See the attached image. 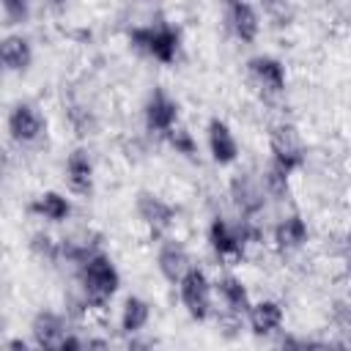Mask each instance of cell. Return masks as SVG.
Returning a JSON list of instances; mask_svg holds the SVG:
<instances>
[{
    "label": "cell",
    "instance_id": "ffe728a7",
    "mask_svg": "<svg viewBox=\"0 0 351 351\" xmlns=\"http://www.w3.org/2000/svg\"><path fill=\"white\" fill-rule=\"evenodd\" d=\"M30 211H33L36 217H41V219L63 222V219H69V217H71V200H69L66 195L55 192V189H47V192H41V195H36V197H33Z\"/></svg>",
    "mask_w": 351,
    "mask_h": 351
},
{
    "label": "cell",
    "instance_id": "7c38bea8",
    "mask_svg": "<svg viewBox=\"0 0 351 351\" xmlns=\"http://www.w3.org/2000/svg\"><path fill=\"white\" fill-rule=\"evenodd\" d=\"M263 195H266V186L261 181H255L252 176H236L230 181V197L241 217L255 219L263 211V203H266Z\"/></svg>",
    "mask_w": 351,
    "mask_h": 351
},
{
    "label": "cell",
    "instance_id": "484cf974",
    "mask_svg": "<svg viewBox=\"0 0 351 351\" xmlns=\"http://www.w3.org/2000/svg\"><path fill=\"white\" fill-rule=\"evenodd\" d=\"M55 3H63V0H55Z\"/></svg>",
    "mask_w": 351,
    "mask_h": 351
},
{
    "label": "cell",
    "instance_id": "44dd1931",
    "mask_svg": "<svg viewBox=\"0 0 351 351\" xmlns=\"http://www.w3.org/2000/svg\"><path fill=\"white\" fill-rule=\"evenodd\" d=\"M148 321H151V304L140 296H126L121 307V332L137 335L148 326Z\"/></svg>",
    "mask_w": 351,
    "mask_h": 351
},
{
    "label": "cell",
    "instance_id": "7a4b0ae2",
    "mask_svg": "<svg viewBox=\"0 0 351 351\" xmlns=\"http://www.w3.org/2000/svg\"><path fill=\"white\" fill-rule=\"evenodd\" d=\"M178 299L192 321H208L214 313V282L200 266H192L178 282Z\"/></svg>",
    "mask_w": 351,
    "mask_h": 351
},
{
    "label": "cell",
    "instance_id": "4fadbf2b",
    "mask_svg": "<svg viewBox=\"0 0 351 351\" xmlns=\"http://www.w3.org/2000/svg\"><path fill=\"white\" fill-rule=\"evenodd\" d=\"M66 335V318L55 310H38L30 321V337L38 348H60Z\"/></svg>",
    "mask_w": 351,
    "mask_h": 351
},
{
    "label": "cell",
    "instance_id": "30bf717a",
    "mask_svg": "<svg viewBox=\"0 0 351 351\" xmlns=\"http://www.w3.org/2000/svg\"><path fill=\"white\" fill-rule=\"evenodd\" d=\"M206 143H208V154H211L214 165L225 167L239 159V143H236V134L228 126V121L211 118L206 126Z\"/></svg>",
    "mask_w": 351,
    "mask_h": 351
},
{
    "label": "cell",
    "instance_id": "52a82bcc",
    "mask_svg": "<svg viewBox=\"0 0 351 351\" xmlns=\"http://www.w3.org/2000/svg\"><path fill=\"white\" fill-rule=\"evenodd\" d=\"M134 211H137L140 222L154 236H165L173 228V222H176V208L165 197H159L154 192H140L137 200H134Z\"/></svg>",
    "mask_w": 351,
    "mask_h": 351
},
{
    "label": "cell",
    "instance_id": "603a6c76",
    "mask_svg": "<svg viewBox=\"0 0 351 351\" xmlns=\"http://www.w3.org/2000/svg\"><path fill=\"white\" fill-rule=\"evenodd\" d=\"M30 250H33V255H38L41 261H60V241H55V239L47 236V233H36L33 241H30Z\"/></svg>",
    "mask_w": 351,
    "mask_h": 351
},
{
    "label": "cell",
    "instance_id": "8fae6325",
    "mask_svg": "<svg viewBox=\"0 0 351 351\" xmlns=\"http://www.w3.org/2000/svg\"><path fill=\"white\" fill-rule=\"evenodd\" d=\"M156 269H159V274H162L167 282L178 285L181 277L192 269V258H189V252H186V247H184L181 241L165 239V241L159 244V252H156Z\"/></svg>",
    "mask_w": 351,
    "mask_h": 351
},
{
    "label": "cell",
    "instance_id": "e0dca14e",
    "mask_svg": "<svg viewBox=\"0 0 351 351\" xmlns=\"http://www.w3.org/2000/svg\"><path fill=\"white\" fill-rule=\"evenodd\" d=\"M282 321H285V310L274 299L252 302V307L247 313V324H250V329L255 335H274V332H280Z\"/></svg>",
    "mask_w": 351,
    "mask_h": 351
},
{
    "label": "cell",
    "instance_id": "277c9868",
    "mask_svg": "<svg viewBox=\"0 0 351 351\" xmlns=\"http://www.w3.org/2000/svg\"><path fill=\"white\" fill-rule=\"evenodd\" d=\"M132 44L137 49H143L145 55H151L159 63H173L178 55V30L170 25H148V27H137L132 30Z\"/></svg>",
    "mask_w": 351,
    "mask_h": 351
},
{
    "label": "cell",
    "instance_id": "5bb4252c",
    "mask_svg": "<svg viewBox=\"0 0 351 351\" xmlns=\"http://www.w3.org/2000/svg\"><path fill=\"white\" fill-rule=\"evenodd\" d=\"M93 162H90V154L85 148H74L66 159V184H69V192L77 195V197H88L93 192Z\"/></svg>",
    "mask_w": 351,
    "mask_h": 351
},
{
    "label": "cell",
    "instance_id": "2e32d148",
    "mask_svg": "<svg viewBox=\"0 0 351 351\" xmlns=\"http://www.w3.org/2000/svg\"><path fill=\"white\" fill-rule=\"evenodd\" d=\"M228 27L241 44H252L261 33V16H258L255 5H250L247 0L230 3L228 5Z\"/></svg>",
    "mask_w": 351,
    "mask_h": 351
},
{
    "label": "cell",
    "instance_id": "5b68a950",
    "mask_svg": "<svg viewBox=\"0 0 351 351\" xmlns=\"http://www.w3.org/2000/svg\"><path fill=\"white\" fill-rule=\"evenodd\" d=\"M47 132V118L41 115V110L30 101H19L11 107L8 112V134L14 143L19 145H30L36 140H41Z\"/></svg>",
    "mask_w": 351,
    "mask_h": 351
},
{
    "label": "cell",
    "instance_id": "9a60e30c",
    "mask_svg": "<svg viewBox=\"0 0 351 351\" xmlns=\"http://www.w3.org/2000/svg\"><path fill=\"white\" fill-rule=\"evenodd\" d=\"M247 71H250V77L255 80V85L258 88H263L266 93H282L285 90V66L277 60V58H271V55H258V58H252L250 63H247Z\"/></svg>",
    "mask_w": 351,
    "mask_h": 351
},
{
    "label": "cell",
    "instance_id": "9c48e42d",
    "mask_svg": "<svg viewBox=\"0 0 351 351\" xmlns=\"http://www.w3.org/2000/svg\"><path fill=\"white\" fill-rule=\"evenodd\" d=\"M214 291H217V296H219V302H222V315L239 318V321L247 318V313H250V307H252V299H250V293H247V285H244L236 274H222V277H217Z\"/></svg>",
    "mask_w": 351,
    "mask_h": 351
},
{
    "label": "cell",
    "instance_id": "7402d4cb",
    "mask_svg": "<svg viewBox=\"0 0 351 351\" xmlns=\"http://www.w3.org/2000/svg\"><path fill=\"white\" fill-rule=\"evenodd\" d=\"M165 137H167V143L176 148V154H181V156H186V159H195V154H197V143H195V137H192L186 129L173 126Z\"/></svg>",
    "mask_w": 351,
    "mask_h": 351
},
{
    "label": "cell",
    "instance_id": "d6986e66",
    "mask_svg": "<svg viewBox=\"0 0 351 351\" xmlns=\"http://www.w3.org/2000/svg\"><path fill=\"white\" fill-rule=\"evenodd\" d=\"M0 60H3L5 71L25 74L30 69V63H33L30 41L25 36H5L3 44H0Z\"/></svg>",
    "mask_w": 351,
    "mask_h": 351
},
{
    "label": "cell",
    "instance_id": "ba28073f",
    "mask_svg": "<svg viewBox=\"0 0 351 351\" xmlns=\"http://www.w3.org/2000/svg\"><path fill=\"white\" fill-rule=\"evenodd\" d=\"M208 244H211V250H214L217 258H222V261H239L244 255L247 239L241 233V225H230L228 219L217 217L208 225Z\"/></svg>",
    "mask_w": 351,
    "mask_h": 351
},
{
    "label": "cell",
    "instance_id": "8992f818",
    "mask_svg": "<svg viewBox=\"0 0 351 351\" xmlns=\"http://www.w3.org/2000/svg\"><path fill=\"white\" fill-rule=\"evenodd\" d=\"M143 118H145V129H148V132H154V134H167V132L178 123V101H176L167 90L154 88L151 96L145 99Z\"/></svg>",
    "mask_w": 351,
    "mask_h": 351
},
{
    "label": "cell",
    "instance_id": "3957f363",
    "mask_svg": "<svg viewBox=\"0 0 351 351\" xmlns=\"http://www.w3.org/2000/svg\"><path fill=\"white\" fill-rule=\"evenodd\" d=\"M269 151H271V165L288 176H293L307 159L304 140L291 123H277L269 132Z\"/></svg>",
    "mask_w": 351,
    "mask_h": 351
},
{
    "label": "cell",
    "instance_id": "6da1fadb",
    "mask_svg": "<svg viewBox=\"0 0 351 351\" xmlns=\"http://www.w3.org/2000/svg\"><path fill=\"white\" fill-rule=\"evenodd\" d=\"M77 282L85 310H104L121 288V274L107 252H93L77 266Z\"/></svg>",
    "mask_w": 351,
    "mask_h": 351
},
{
    "label": "cell",
    "instance_id": "cb8c5ba5",
    "mask_svg": "<svg viewBox=\"0 0 351 351\" xmlns=\"http://www.w3.org/2000/svg\"><path fill=\"white\" fill-rule=\"evenodd\" d=\"M261 5H263V14L274 25H288L293 19V11H291V5L285 0H261Z\"/></svg>",
    "mask_w": 351,
    "mask_h": 351
},
{
    "label": "cell",
    "instance_id": "d4e9b609",
    "mask_svg": "<svg viewBox=\"0 0 351 351\" xmlns=\"http://www.w3.org/2000/svg\"><path fill=\"white\" fill-rule=\"evenodd\" d=\"M225 3H228V5H230V3H241V0H225Z\"/></svg>",
    "mask_w": 351,
    "mask_h": 351
},
{
    "label": "cell",
    "instance_id": "ac0fdd59",
    "mask_svg": "<svg viewBox=\"0 0 351 351\" xmlns=\"http://www.w3.org/2000/svg\"><path fill=\"white\" fill-rule=\"evenodd\" d=\"M307 239H310V230L299 214H288L274 225V247L280 252H296L307 244Z\"/></svg>",
    "mask_w": 351,
    "mask_h": 351
}]
</instances>
